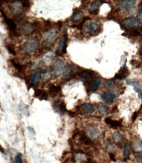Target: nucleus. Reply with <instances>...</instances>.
<instances>
[{
	"label": "nucleus",
	"instance_id": "obj_1",
	"mask_svg": "<svg viewBox=\"0 0 142 163\" xmlns=\"http://www.w3.org/2000/svg\"><path fill=\"white\" fill-rule=\"evenodd\" d=\"M40 42L37 37H32L27 40L23 45V50L27 53H32L37 50Z\"/></svg>",
	"mask_w": 142,
	"mask_h": 163
},
{
	"label": "nucleus",
	"instance_id": "obj_2",
	"mask_svg": "<svg viewBox=\"0 0 142 163\" xmlns=\"http://www.w3.org/2000/svg\"><path fill=\"white\" fill-rule=\"evenodd\" d=\"M57 38V31L56 29H51L47 31L44 36L43 44L45 47H50L55 42Z\"/></svg>",
	"mask_w": 142,
	"mask_h": 163
},
{
	"label": "nucleus",
	"instance_id": "obj_3",
	"mask_svg": "<svg viewBox=\"0 0 142 163\" xmlns=\"http://www.w3.org/2000/svg\"><path fill=\"white\" fill-rule=\"evenodd\" d=\"M9 7L11 13L17 17L22 15L26 6L24 1H14L11 3Z\"/></svg>",
	"mask_w": 142,
	"mask_h": 163
},
{
	"label": "nucleus",
	"instance_id": "obj_4",
	"mask_svg": "<svg viewBox=\"0 0 142 163\" xmlns=\"http://www.w3.org/2000/svg\"><path fill=\"white\" fill-rule=\"evenodd\" d=\"M37 28V24L36 23H31L28 22H25L21 23L19 27V32L24 35H29L32 34Z\"/></svg>",
	"mask_w": 142,
	"mask_h": 163
},
{
	"label": "nucleus",
	"instance_id": "obj_5",
	"mask_svg": "<svg viewBox=\"0 0 142 163\" xmlns=\"http://www.w3.org/2000/svg\"><path fill=\"white\" fill-rule=\"evenodd\" d=\"M140 24V20L135 17H131L124 19L121 23V26L125 29H131L138 26Z\"/></svg>",
	"mask_w": 142,
	"mask_h": 163
},
{
	"label": "nucleus",
	"instance_id": "obj_6",
	"mask_svg": "<svg viewBox=\"0 0 142 163\" xmlns=\"http://www.w3.org/2000/svg\"><path fill=\"white\" fill-rule=\"evenodd\" d=\"M67 35L65 34L63 35L60 39V41L58 45V48L56 51V54L58 55H61L66 52V47H67Z\"/></svg>",
	"mask_w": 142,
	"mask_h": 163
},
{
	"label": "nucleus",
	"instance_id": "obj_7",
	"mask_svg": "<svg viewBox=\"0 0 142 163\" xmlns=\"http://www.w3.org/2000/svg\"><path fill=\"white\" fill-rule=\"evenodd\" d=\"M117 97V92L113 91H109L103 93L101 95V98L102 100L105 101L106 103L112 104L115 101Z\"/></svg>",
	"mask_w": 142,
	"mask_h": 163
},
{
	"label": "nucleus",
	"instance_id": "obj_8",
	"mask_svg": "<svg viewBox=\"0 0 142 163\" xmlns=\"http://www.w3.org/2000/svg\"><path fill=\"white\" fill-rule=\"evenodd\" d=\"M85 133L90 139H96V138L100 136L101 135L100 130L97 127L93 126H87L86 128Z\"/></svg>",
	"mask_w": 142,
	"mask_h": 163
},
{
	"label": "nucleus",
	"instance_id": "obj_9",
	"mask_svg": "<svg viewBox=\"0 0 142 163\" xmlns=\"http://www.w3.org/2000/svg\"><path fill=\"white\" fill-rule=\"evenodd\" d=\"M136 4V1L135 0H125L121 1L118 4V7L120 10H128L134 7Z\"/></svg>",
	"mask_w": 142,
	"mask_h": 163
},
{
	"label": "nucleus",
	"instance_id": "obj_10",
	"mask_svg": "<svg viewBox=\"0 0 142 163\" xmlns=\"http://www.w3.org/2000/svg\"><path fill=\"white\" fill-rule=\"evenodd\" d=\"M65 63L62 60H57L54 66V71L53 73L56 77H59L63 73V70L65 69Z\"/></svg>",
	"mask_w": 142,
	"mask_h": 163
},
{
	"label": "nucleus",
	"instance_id": "obj_11",
	"mask_svg": "<svg viewBox=\"0 0 142 163\" xmlns=\"http://www.w3.org/2000/svg\"><path fill=\"white\" fill-rule=\"evenodd\" d=\"M102 2L100 1H95L90 4L87 7V11L91 15H98L99 11V7L101 5Z\"/></svg>",
	"mask_w": 142,
	"mask_h": 163
},
{
	"label": "nucleus",
	"instance_id": "obj_12",
	"mask_svg": "<svg viewBox=\"0 0 142 163\" xmlns=\"http://www.w3.org/2000/svg\"><path fill=\"white\" fill-rule=\"evenodd\" d=\"M84 32L89 34H92L97 32L99 29V25L95 22H89L84 26Z\"/></svg>",
	"mask_w": 142,
	"mask_h": 163
},
{
	"label": "nucleus",
	"instance_id": "obj_13",
	"mask_svg": "<svg viewBox=\"0 0 142 163\" xmlns=\"http://www.w3.org/2000/svg\"><path fill=\"white\" fill-rule=\"evenodd\" d=\"M53 108L55 110V112L60 114H64L66 111V105L64 103V101H55L53 104Z\"/></svg>",
	"mask_w": 142,
	"mask_h": 163
},
{
	"label": "nucleus",
	"instance_id": "obj_14",
	"mask_svg": "<svg viewBox=\"0 0 142 163\" xmlns=\"http://www.w3.org/2000/svg\"><path fill=\"white\" fill-rule=\"evenodd\" d=\"M79 78L84 82H90L92 80L93 78V74L90 70H83L79 75Z\"/></svg>",
	"mask_w": 142,
	"mask_h": 163
},
{
	"label": "nucleus",
	"instance_id": "obj_15",
	"mask_svg": "<svg viewBox=\"0 0 142 163\" xmlns=\"http://www.w3.org/2000/svg\"><path fill=\"white\" fill-rule=\"evenodd\" d=\"M80 109L86 114H92L95 111V108L92 104L90 103H84L80 105Z\"/></svg>",
	"mask_w": 142,
	"mask_h": 163
},
{
	"label": "nucleus",
	"instance_id": "obj_16",
	"mask_svg": "<svg viewBox=\"0 0 142 163\" xmlns=\"http://www.w3.org/2000/svg\"><path fill=\"white\" fill-rule=\"evenodd\" d=\"M128 74H129V71L128 70V68H127L125 64V65L120 69L119 72L116 74V75L114 76V78L119 79V80H123L127 77V76L128 75Z\"/></svg>",
	"mask_w": 142,
	"mask_h": 163
},
{
	"label": "nucleus",
	"instance_id": "obj_17",
	"mask_svg": "<svg viewBox=\"0 0 142 163\" xmlns=\"http://www.w3.org/2000/svg\"><path fill=\"white\" fill-rule=\"evenodd\" d=\"M42 71L40 70H38L33 72L31 76V80L33 85H37L39 81L40 80V77L42 76Z\"/></svg>",
	"mask_w": 142,
	"mask_h": 163
},
{
	"label": "nucleus",
	"instance_id": "obj_18",
	"mask_svg": "<svg viewBox=\"0 0 142 163\" xmlns=\"http://www.w3.org/2000/svg\"><path fill=\"white\" fill-rule=\"evenodd\" d=\"M74 159L76 162H88L90 161L84 152H77L75 154Z\"/></svg>",
	"mask_w": 142,
	"mask_h": 163
},
{
	"label": "nucleus",
	"instance_id": "obj_19",
	"mask_svg": "<svg viewBox=\"0 0 142 163\" xmlns=\"http://www.w3.org/2000/svg\"><path fill=\"white\" fill-rule=\"evenodd\" d=\"M1 13L3 15V17H4V19H5V23L7 24V26H9V29L11 30H12V31L15 30L17 29V26H16L15 23V21L11 19V18H9L6 17V15L4 13V12H3L2 11H1Z\"/></svg>",
	"mask_w": 142,
	"mask_h": 163
},
{
	"label": "nucleus",
	"instance_id": "obj_20",
	"mask_svg": "<svg viewBox=\"0 0 142 163\" xmlns=\"http://www.w3.org/2000/svg\"><path fill=\"white\" fill-rule=\"evenodd\" d=\"M112 140L117 144L122 143L124 141V137L119 132H114L112 136Z\"/></svg>",
	"mask_w": 142,
	"mask_h": 163
},
{
	"label": "nucleus",
	"instance_id": "obj_21",
	"mask_svg": "<svg viewBox=\"0 0 142 163\" xmlns=\"http://www.w3.org/2000/svg\"><path fill=\"white\" fill-rule=\"evenodd\" d=\"M98 110L102 115H106L109 113V107L103 103H99L98 105Z\"/></svg>",
	"mask_w": 142,
	"mask_h": 163
},
{
	"label": "nucleus",
	"instance_id": "obj_22",
	"mask_svg": "<svg viewBox=\"0 0 142 163\" xmlns=\"http://www.w3.org/2000/svg\"><path fill=\"white\" fill-rule=\"evenodd\" d=\"M105 122L107 123V124H109L112 128H116L117 127H120L122 126V124L121 122L120 121H113V120H111L109 118H107L105 119Z\"/></svg>",
	"mask_w": 142,
	"mask_h": 163
},
{
	"label": "nucleus",
	"instance_id": "obj_23",
	"mask_svg": "<svg viewBox=\"0 0 142 163\" xmlns=\"http://www.w3.org/2000/svg\"><path fill=\"white\" fill-rule=\"evenodd\" d=\"M60 91H61V88H60L59 86L52 85L50 88V96L52 97H55Z\"/></svg>",
	"mask_w": 142,
	"mask_h": 163
},
{
	"label": "nucleus",
	"instance_id": "obj_24",
	"mask_svg": "<svg viewBox=\"0 0 142 163\" xmlns=\"http://www.w3.org/2000/svg\"><path fill=\"white\" fill-rule=\"evenodd\" d=\"M83 17H84V13L82 11H76L72 15V16L71 17V21L72 22H78V21L80 20Z\"/></svg>",
	"mask_w": 142,
	"mask_h": 163
},
{
	"label": "nucleus",
	"instance_id": "obj_25",
	"mask_svg": "<svg viewBox=\"0 0 142 163\" xmlns=\"http://www.w3.org/2000/svg\"><path fill=\"white\" fill-rule=\"evenodd\" d=\"M53 72L51 70H47L44 72L43 74H42V80L44 82H47L50 80L53 76Z\"/></svg>",
	"mask_w": 142,
	"mask_h": 163
},
{
	"label": "nucleus",
	"instance_id": "obj_26",
	"mask_svg": "<svg viewBox=\"0 0 142 163\" xmlns=\"http://www.w3.org/2000/svg\"><path fill=\"white\" fill-rule=\"evenodd\" d=\"M132 147L135 152H142V142L138 140L134 141L132 144Z\"/></svg>",
	"mask_w": 142,
	"mask_h": 163
},
{
	"label": "nucleus",
	"instance_id": "obj_27",
	"mask_svg": "<svg viewBox=\"0 0 142 163\" xmlns=\"http://www.w3.org/2000/svg\"><path fill=\"white\" fill-rule=\"evenodd\" d=\"M101 78H96L95 81L93 82V84L92 85L91 88H90V91L93 92V91H95L97 90H98V88L99 87V86H100L101 84Z\"/></svg>",
	"mask_w": 142,
	"mask_h": 163
},
{
	"label": "nucleus",
	"instance_id": "obj_28",
	"mask_svg": "<svg viewBox=\"0 0 142 163\" xmlns=\"http://www.w3.org/2000/svg\"><path fill=\"white\" fill-rule=\"evenodd\" d=\"M130 150H131V146L130 144L126 143L125 144V147H124V151H123V155L125 159H128L130 155Z\"/></svg>",
	"mask_w": 142,
	"mask_h": 163
},
{
	"label": "nucleus",
	"instance_id": "obj_29",
	"mask_svg": "<svg viewBox=\"0 0 142 163\" xmlns=\"http://www.w3.org/2000/svg\"><path fill=\"white\" fill-rule=\"evenodd\" d=\"M80 140L81 142L83 143L84 144H85V145H92V141L88 137L86 136V135H84V134L80 135Z\"/></svg>",
	"mask_w": 142,
	"mask_h": 163
},
{
	"label": "nucleus",
	"instance_id": "obj_30",
	"mask_svg": "<svg viewBox=\"0 0 142 163\" xmlns=\"http://www.w3.org/2000/svg\"><path fill=\"white\" fill-rule=\"evenodd\" d=\"M114 86H115V82L113 80H106L104 82V86L108 89L113 88Z\"/></svg>",
	"mask_w": 142,
	"mask_h": 163
},
{
	"label": "nucleus",
	"instance_id": "obj_31",
	"mask_svg": "<svg viewBox=\"0 0 142 163\" xmlns=\"http://www.w3.org/2000/svg\"><path fill=\"white\" fill-rule=\"evenodd\" d=\"M53 57V56L52 53H49L46 54L44 57V63L47 64H50L51 62H52Z\"/></svg>",
	"mask_w": 142,
	"mask_h": 163
},
{
	"label": "nucleus",
	"instance_id": "obj_32",
	"mask_svg": "<svg viewBox=\"0 0 142 163\" xmlns=\"http://www.w3.org/2000/svg\"><path fill=\"white\" fill-rule=\"evenodd\" d=\"M104 147H105V149H106L107 151H110L111 153L114 150L113 146L112 145V144L109 142V141H105L104 142Z\"/></svg>",
	"mask_w": 142,
	"mask_h": 163
},
{
	"label": "nucleus",
	"instance_id": "obj_33",
	"mask_svg": "<svg viewBox=\"0 0 142 163\" xmlns=\"http://www.w3.org/2000/svg\"><path fill=\"white\" fill-rule=\"evenodd\" d=\"M127 84L131 85L134 86V88H140V84L139 82L136 80H126Z\"/></svg>",
	"mask_w": 142,
	"mask_h": 163
},
{
	"label": "nucleus",
	"instance_id": "obj_34",
	"mask_svg": "<svg viewBox=\"0 0 142 163\" xmlns=\"http://www.w3.org/2000/svg\"><path fill=\"white\" fill-rule=\"evenodd\" d=\"M15 163H22L23 162V158H22V154L21 153H18L17 156L15 158Z\"/></svg>",
	"mask_w": 142,
	"mask_h": 163
},
{
	"label": "nucleus",
	"instance_id": "obj_35",
	"mask_svg": "<svg viewBox=\"0 0 142 163\" xmlns=\"http://www.w3.org/2000/svg\"><path fill=\"white\" fill-rule=\"evenodd\" d=\"M44 91H42V90H40V89H38V90H35L34 91V97H40L41 96L42 94L43 93Z\"/></svg>",
	"mask_w": 142,
	"mask_h": 163
},
{
	"label": "nucleus",
	"instance_id": "obj_36",
	"mask_svg": "<svg viewBox=\"0 0 142 163\" xmlns=\"http://www.w3.org/2000/svg\"><path fill=\"white\" fill-rule=\"evenodd\" d=\"M47 98H48V94L46 91H43V93L42 94L41 96L39 97V99L40 100H47Z\"/></svg>",
	"mask_w": 142,
	"mask_h": 163
},
{
	"label": "nucleus",
	"instance_id": "obj_37",
	"mask_svg": "<svg viewBox=\"0 0 142 163\" xmlns=\"http://www.w3.org/2000/svg\"><path fill=\"white\" fill-rule=\"evenodd\" d=\"M7 50H9V51L11 53H12L13 55H16V52H15V50H13V48H12L11 45H7Z\"/></svg>",
	"mask_w": 142,
	"mask_h": 163
},
{
	"label": "nucleus",
	"instance_id": "obj_38",
	"mask_svg": "<svg viewBox=\"0 0 142 163\" xmlns=\"http://www.w3.org/2000/svg\"><path fill=\"white\" fill-rule=\"evenodd\" d=\"M134 90L138 94L139 97L142 99V91L139 88H134Z\"/></svg>",
	"mask_w": 142,
	"mask_h": 163
},
{
	"label": "nucleus",
	"instance_id": "obj_39",
	"mask_svg": "<svg viewBox=\"0 0 142 163\" xmlns=\"http://www.w3.org/2000/svg\"><path fill=\"white\" fill-rule=\"evenodd\" d=\"M13 65L16 67V69H17L19 70H22L23 69V67L22 65H20V64H17L16 63H13Z\"/></svg>",
	"mask_w": 142,
	"mask_h": 163
},
{
	"label": "nucleus",
	"instance_id": "obj_40",
	"mask_svg": "<svg viewBox=\"0 0 142 163\" xmlns=\"http://www.w3.org/2000/svg\"><path fill=\"white\" fill-rule=\"evenodd\" d=\"M139 20L142 21V10H141L139 13H138V17H137Z\"/></svg>",
	"mask_w": 142,
	"mask_h": 163
},
{
	"label": "nucleus",
	"instance_id": "obj_41",
	"mask_svg": "<svg viewBox=\"0 0 142 163\" xmlns=\"http://www.w3.org/2000/svg\"><path fill=\"white\" fill-rule=\"evenodd\" d=\"M109 156H110V159L112 160V161H114V162H115V161H116L115 156H114V155L113 154V153H110Z\"/></svg>",
	"mask_w": 142,
	"mask_h": 163
},
{
	"label": "nucleus",
	"instance_id": "obj_42",
	"mask_svg": "<svg viewBox=\"0 0 142 163\" xmlns=\"http://www.w3.org/2000/svg\"><path fill=\"white\" fill-rule=\"evenodd\" d=\"M137 116H138V113H134V115H133V116H132V121H134L136 119Z\"/></svg>",
	"mask_w": 142,
	"mask_h": 163
},
{
	"label": "nucleus",
	"instance_id": "obj_43",
	"mask_svg": "<svg viewBox=\"0 0 142 163\" xmlns=\"http://www.w3.org/2000/svg\"><path fill=\"white\" fill-rule=\"evenodd\" d=\"M0 151H1V153H4V149H3V147L1 145V144H0Z\"/></svg>",
	"mask_w": 142,
	"mask_h": 163
},
{
	"label": "nucleus",
	"instance_id": "obj_44",
	"mask_svg": "<svg viewBox=\"0 0 142 163\" xmlns=\"http://www.w3.org/2000/svg\"><path fill=\"white\" fill-rule=\"evenodd\" d=\"M139 31V33H140V35L142 36V26L141 27V29H140V30H138Z\"/></svg>",
	"mask_w": 142,
	"mask_h": 163
},
{
	"label": "nucleus",
	"instance_id": "obj_45",
	"mask_svg": "<svg viewBox=\"0 0 142 163\" xmlns=\"http://www.w3.org/2000/svg\"><path fill=\"white\" fill-rule=\"evenodd\" d=\"M141 108H142V105H141Z\"/></svg>",
	"mask_w": 142,
	"mask_h": 163
}]
</instances>
